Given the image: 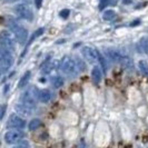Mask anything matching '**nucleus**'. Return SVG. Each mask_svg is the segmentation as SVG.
I'll list each match as a JSON object with an SVG mask.
<instances>
[{"label": "nucleus", "instance_id": "obj_3", "mask_svg": "<svg viewBox=\"0 0 148 148\" xmlns=\"http://www.w3.org/2000/svg\"><path fill=\"white\" fill-rule=\"evenodd\" d=\"M16 38L14 36L12 32H9V31H1L0 32V46L1 48L6 49L8 51L12 52L15 51L16 49Z\"/></svg>", "mask_w": 148, "mask_h": 148}, {"label": "nucleus", "instance_id": "obj_2", "mask_svg": "<svg viewBox=\"0 0 148 148\" xmlns=\"http://www.w3.org/2000/svg\"><path fill=\"white\" fill-rule=\"evenodd\" d=\"M8 27H9V29L11 30V32L14 34L16 41H18L20 45L26 44L27 38H28V30L26 29L25 27H22L21 25H19L17 21L12 20V19L9 20Z\"/></svg>", "mask_w": 148, "mask_h": 148}, {"label": "nucleus", "instance_id": "obj_10", "mask_svg": "<svg viewBox=\"0 0 148 148\" xmlns=\"http://www.w3.org/2000/svg\"><path fill=\"white\" fill-rule=\"evenodd\" d=\"M34 109H35V108H31L29 106L23 105V104H21V103H19V104H17L15 106L16 112H17L18 115H20V116H25V117L30 116V115L32 114Z\"/></svg>", "mask_w": 148, "mask_h": 148}, {"label": "nucleus", "instance_id": "obj_29", "mask_svg": "<svg viewBox=\"0 0 148 148\" xmlns=\"http://www.w3.org/2000/svg\"><path fill=\"white\" fill-rule=\"evenodd\" d=\"M17 1H19V0H5V2H7V3H15Z\"/></svg>", "mask_w": 148, "mask_h": 148}, {"label": "nucleus", "instance_id": "obj_7", "mask_svg": "<svg viewBox=\"0 0 148 148\" xmlns=\"http://www.w3.org/2000/svg\"><path fill=\"white\" fill-rule=\"evenodd\" d=\"M15 12L18 17H20L21 19L25 20H32L34 18V14L31 11V9L28 7V5L26 3H20V5H17L15 7Z\"/></svg>", "mask_w": 148, "mask_h": 148}, {"label": "nucleus", "instance_id": "obj_16", "mask_svg": "<svg viewBox=\"0 0 148 148\" xmlns=\"http://www.w3.org/2000/svg\"><path fill=\"white\" fill-rule=\"evenodd\" d=\"M30 77H31V73H30L29 70L26 71V73L23 74V76L20 78L19 82H18V88H23V87H26V86L28 85V82H29Z\"/></svg>", "mask_w": 148, "mask_h": 148}, {"label": "nucleus", "instance_id": "obj_15", "mask_svg": "<svg viewBox=\"0 0 148 148\" xmlns=\"http://www.w3.org/2000/svg\"><path fill=\"white\" fill-rule=\"evenodd\" d=\"M91 77H92V80L95 84H99L100 80H101V77H103V75H101V70L99 69V67L95 66L92 68V71H91Z\"/></svg>", "mask_w": 148, "mask_h": 148}, {"label": "nucleus", "instance_id": "obj_12", "mask_svg": "<svg viewBox=\"0 0 148 148\" xmlns=\"http://www.w3.org/2000/svg\"><path fill=\"white\" fill-rule=\"evenodd\" d=\"M119 64L124 67L126 70H133V68H134L133 60H132V58H129V57H127V56H124V55H123V57L119 60Z\"/></svg>", "mask_w": 148, "mask_h": 148}, {"label": "nucleus", "instance_id": "obj_8", "mask_svg": "<svg viewBox=\"0 0 148 148\" xmlns=\"http://www.w3.org/2000/svg\"><path fill=\"white\" fill-rule=\"evenodd\" d=\"M25 127H26V121L20 116H18L16 114H12L8 118L7 128H9V129H23Z\"/></svg>", "mask_w": 148, "mask_h": 148}, {"label": "nucleus", "instance_id": "obj_28", "mask_svg": "<svg viewBox=\"0 0 148 148\" xmlns=\"http://www.w3.org/2000/svg\"><path fill=\"white\" fill-rule=\"evenodd\" d=\"M18 146H19V147H22V146H28V144H27L26 141H22V143H19V144H18Z\"/></svg>", "mask_w": 148, "mask_h": 148}, {"label": "nucleus", "instance_id": "obj_19", "mask_svg": "<svg viewBox=\"0 0 148 148\" xmlns=\"http://www.w3.org/2000/svg\"><path fill=\"white\" fill-rule=\"evenodd\" d=\"M116 12L114 11V10H106L104 12V15H103V18H104V20L106 21H112L114 19H116Z\"/></svg>", "mask_w": 148, "mask_h": 148}, {"label": "nucleus", "instance_id": "obj_13", "mask_svg": "<svg viewBox=\"0 0 148 148\" xmlns=\"http://www.w3.org/2000/svg\"><path fill=\"white\" fill-rule=\"evenodd\" d=\"M106 55H107L108 59H110L112 62H119L120 58L123 57V55L119 51H117V50H111V49L107 50V51H106Z\"/></svg>", "mask_w": 148, "mask_h": 148}, {"label": "nucleus", "instance_id": "obj_14", "mask_svg": "<svg viewBox=\"0 0 148 148\" xmlns=\"http://www.w3.org/2000/svg\"><path fill=\"white\" fill-rule=\"evenodd\" d=\"M44 31H45V28H39L38 30H36L35 32H34V35L31 36V38L29 39V41H28V44H27V47H26V49H25V51L22 52V55H21V57H23L25 56V53H26V51H27V49H28V47H29L30 45L32 44L34 41H35V39H37L39 36H41L42 34H44Z\"/></svg>", "mask_w": 148, "mask_h": 148}, {"label": "nucleus", "instance_id": "obj_18", "mask_svg": "<svg viewBox=\"0 0 148 148\" xmlns=\"http://www.w3.org/2000/svg\"><path fill=\"white\" fill-rule=\"evenodd\" d=\"M138 68H139L140 73L144 75L145 77H148V62L147 61L140 60V61L138 62Z\"/></svg>", "mask_w": 148, "mask_h": 148}, {"label": "nucleus", "instance_id": "obj_23", "mask_svg": "<svg viewBox=\"0 0 148 148\" xmlns=\"http://www.w3.org/2000/svg\"><path fill=\"white\" fill-rule=\"evenodd\" d=\"M98 62L100 64V66L103 67L104 71H106V68H107V66H106V60H105V58L103 57V55L99 51H98Z\"/></svg>", "mask_w": 148, "mask_h": 148}, {"label": "nucleus", "instance_id": "obj_5", "mask_svg": "<svg viewBox=\"0 0 148 148\" xmlns=\"http://www.w3.org/2000/svg\"><path fill=\"white\" fill-rule=\"evenodd\" d=\"M12 62H14V58H12L11 52L1 48L0 49V71L6 73L12 66Z\"/></svg>", "mask_w": 148, "mask_h": 148}, {"label": "nucleus", "instance_id": "obj_22", "mask_svg": "<svg viewBox=\"0 0 148 148\" xmlns=\"http://www.w3.org/2000/svg\"><path fill=\"white\" fill-rule=\"evenodd\" d=\"M139 42H140V46H141V48H143V50L148 55V37H143Z\"/></svg>", "mask_w": 148, "mask_h": 148}, {"label": "nucleus", "instance_id": "obj_26", "mask_svg": "<svg viewBox=\"0 0 148 148\" xmlns=\"http://www.w3.org/2000/svg\"><path fill=\"white\" fill-rule=\"evenodd\" d=\"M111 0H100V9H103L104 7H106L107 5L110 3Z\"/></svg>", "mask_w": 148, "mask_h": 148}, {"label": "nucleus", "instance_id": "obj_4", "mask_svg": "<svg viewBox=\"0 0 148 148\" xmlns=\"http://www.w3.org/2000/svg\"><path fill=\"white\" fill-rule=\"evenodd\" d=\"M38 99V89L37 88H29L26 91H23L20 96V103L23 105H27L31 108L36 107V103Z\"/></svg>", "mask_w": 148, "mask_h": 148}, {"label": "nucleus", "instance_id": "obj_24", "mask_svg": "<svg viewBox=\"0 0 148 148\" xmlns=\"http://www.w3.org/2000/svg\"><path fill=\"white\" fill-rule=\"evenodd\" d=\"M69 14H70L69 9H62V10L59 12V16L62 18V19H67V18L69 17Z\"/></svg>", "mask_w": 148, "mask_h": 148}, {"label": "nucleus", "instance_id": "obj_17", "mask_svg": "<svg viewBox=\"0 0 148 148\" xmlns=\"http://www.w3.org/2000/svg\"><path fill=\"white\" fill-rule=\"evenodd\" d=\"M50 82H51V85L55 88H60L64 85V79L59 76H53V77L50 78Z\"/></svg>", "mask_w": 148, "mask_h": 148}, {"label": "nucleus", "instance_id": "obj_1", "mask_svg": "<svg viewBox=\"0 0 148 148\" xmlns=\"http://www.w3.org/2000/svg\"><path fill=\"white\" fill-rule=\"evenodd\" d=\"M59 67L65 75L69 76L70 78H75L80 71L84 70V62L79 58H71L65 56L60 60Z\"/></svg>", "mask_w": 148, "mask_h": 148}, {"label": "nucleus", "instance_id": "obj_9", "mask_svg": "<svg viewBox=\"0 0 148 148\" xmlns=\"http://www.w3.org/2000/svg\"><path fill=\"white\" fill-rule=\"evenodd\" d=\"M82 53L84 56V58L88 61L89 64H95V62H98V50L97 49H94L91 47H84L82 48Z\"/></svg>", "mask_w": 148, "mask_h": 148}, {"label": "nucleus", "instance_id": "obj_21", "mask_svg": "<svg viewBox=\"0 0 148 148\" xmlns=\"http://www.w3.org/2000/svg\"><path fill=\"white\" fill-rule=\"evenodd\" d=\"M52 67H53V66H52L51 62H50L49 60H46L44 64L41 65V67H40V68H41V71H42L44 74L47 75V74H50V71L52 70Z\"/></svg>", "mask_w": 148, "mask_h": 148}, {"label": "nucleus", "instance_id": "obj_27", "mask_svg": "<svg viewBox=\"0 0 148 148\" xmlns=\"http://www.w3.org/2000/svg\"><path fill=\"white\" fill-rule=\"evenodd\" d=\"M35 5L37 8H40L42 6V0H35Z\"/></svg>", "mask_w": 148, "mask_h": 148}, {"label": "nucleus", "instance_id": "obj_6", "mask_svg": "<svg viewBox=\"0 0 148 148\" xmlns=\"http://www.w3.org/2000/svg\"><path fill=\"white\" fill-rule=\"evenodd\" d=\"M23 137L25 134L21 132V129H11L5 134V141L9 145H15L21 141Z\"/></svg>", "mask_w": 148, "mask_h": 148}, {"label": "nucleus", "instance_id": "obj_25", "mask_svg": "<svg viewBox=\"0 0 148 148\" xmlns=\"http://www.w3.org/2000/svg\"><path fill=\"white\" fill-rule=\"evenodd\" d=\"M7 110V106L6 105H0V120H2L5 117V114Z\"/></svg>", "mask_w": 148, "mask_h": 148}, {"label": "nucleus", "instance_id": "obj_30", "mask_svg": "<svg viewBox=\"0 0 148 148\" xmlns=\"http://www.w3.org/2000/svg\"><path fill=\"white\" fill-rule=\"evenodd\" d=\"M22 1H23V3H26V5H30L32 0H22Z\"/></svg>", "mask_w": 148, "mask_h": 148}, {"label": "nucleus", "instance_id": "obj_20", "mask_svg": "<svg viewBox=\"0 0 148 148\" xmlns=\"http://www.w3.org/2000/svg\"><path fill=\"white\" fill-rule=\"evenodd\" d=\"M41 120L40 119H38V118H35V119H32L31 121L29 123V125H28V128H29V130H36V129H38L39 127H41Z\"/></svg>", "mask_w": 148, "mask_h": 148}, {"label": "nucleus", "instance_id": "obj_11", "mask_svg": "<svg viewBox=\"0 0 148 148\" xmlns=\"http://www.w3.org/2000/svg\"><path fill=\"white\" fill-rule=\"evenodd\" d=\"M52 97V94L48 89H41L38 90V100L41 103H48Z\"/></svg>", "mask_w": 148, "mask_h": 148}]
</instances>
